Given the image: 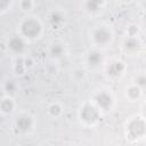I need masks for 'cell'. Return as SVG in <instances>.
<instances>
[{
	"label": "cell",
	"mask_w": 146,
	"mask_h": 146,
	"mask_svg": "<svg viewBox=\"0 0 146 146\" xmlns=\"http://www.w3.org/2000/svg\"><path fill=\"white\" fill-rule=\"evenodd\" d=\"M43 24L41 19L36 16H26L18 24V35H21L24 40L35 41L39 40L43 34Z\"/></svg>",
	"instance_id": "1"
},
{
	"label": "cell",
	"mask_w": 146,
	"mask_h": 146,
	"mask_svg": "<svg viewBox=\"0 0 146 146\" xmlns=\"http://www.w3.org/2000/svg\"><path fill=\"white\" fill-rule=\"evenodd\" d=\"M124 135L130 143H138L146 136V121L143 115H135L127 120Z\"/></svg>",
	"instance_id": "2"
},
{
	"label": "cell",
	"mask_w": 146,
	"mask_h": 146,
	"mask_svg": "<svg viewBox=\"0 0 146 146\" xmlns=\"http://www.w3.org/2000/svg\"><path fill=\"white\" fill-rule=\"evenodd\" d=\"M90 40L95 49H106L114 40V32L110 25L100 24L92 29L90 33Z\"/></svg>",
	"instance_id": "3"
},
{
	"label": "cell",
	"mask_w": 146,
	"mask_h": 146,
	"mask_svg": "<svg viewBox=\"0 0 146 146\" xmlns=\"http://www.w3.org/2000/svg\"><path fill=\"white\" fill-rule=\"evenodd\" d=\"M103 113L89 100L83 103L78 110L79 121L84 127H96L102 120Z\"/></svg>",
	"instance_id": "4"
},
{
	"label": "cell",
	"mask_w": 146,
	"mask_h": 146,
	"mask_svg": "<svg viewBox=\"0 0 146 146\" xmlns=\"http://www.w3.org/2000/svg\"><path fill=\"white\" fill-rule=\"evenodd\" d=\"M103 114L108 113L114 108L115 99L111 90L108 89H99L94 92L91 100H90Z\"/></svg>",
	"instance_id": "5"
},
{
	"label": "cell",
	"mask_w": 146,
	"mask_h": 146,
	"mask_svg": "<svg viewBox=\"0 0 146 146\" xmlns=\"http://www.w3.org/2000/svg\"><path fill=\"white\" fill-rule=\"evenodd\" d=\"M35 127V119L29 113H22L14 121V130L18 135L30 133Z\"/></svg>",
	"instance_id": "6"
},
{
	"label": "cell",
	"mask_w": 146,
	"mask_h": 146,
	"mask_svg": "<svg viewBox=\"0 0 146 146\" xmlns=\"http://www.w3.org/2000/svg\"><path fill=\"white\" fill-rule=\"evenodd\" d=\"M6 46H7V49L11 54L16 55V57L17 56H24L25 51H26V48H27V41L24 40L21 35L16 34V35L10 36L7 40Z\"/></svg>",
	"instance_id": "7"
},
{
	"label": "cell",
	"mask_w": 146,
	"mask_h": 146,
	"mask_svg": "<svg viewBox=\"0 0 146 146\" xmlns=\"http://www.w3.org/2000/svg\"><path fill=\"white\" fill-rule=\"evenodd\" d=\"M125 71H127V65L121 59H114V60L110 62L105 68V73H106L107 78L113 79V80L121 78Z\"/></svg>",
	"instance_id": "8"
},
{
	"label": "cell",
	"mask_w": 146,
	"mask_h": 146,
	"mask_svg": "<svg viewBox=\"0 0 146 146\" xmlns=\"http://www.w3.org/2000/svg\"><path fill=\"white\" fill-rule=\"evenodd\" d=\"M141 47L143 43L139 36H125L122 41V49L129 56L137 55L140 51Z\"/></svg>",
	"instance_id": "9"
},
{
	"label": "cell",
	"mask_w": 146,
	"mask_h": 146,
	"mask_svg": "<svg viewBox=\"0 0 146 146\" xmlns=\"http://www.w3.org/2000/svg\"><path fill=\"white\" fill-rule=\"evenodd\" d=\"M48 22H49V25L51 26V29L59 30L65 25L66 15H65V13L63 10L55 9V10L50 11V14L48 16Z\"/></svg>",
	"instance_id": "10"
},
{
	"label": "cell",
	"mask_w": 146,
	"mask_h": 146,
	"mask_svg": "<svg viewBox=\"0 0 146 146\" xmlns=\"http://www.w3.org/2000/svg\"><path fill=\"white\" fill-rule=\"evenodd\" d=\"M106 5H107V2L104 0H87V1L82 2V9L88 15L94 16V15L99 14Z\"/></svg>",
	"instance_id": "11"
},
{
	"label": "cell",
	"mask_w": 146,
	"mask_h": 146,
	"mask_svg": "<svg viewBox=\"0 0 146 146\" xmlns=\"http://www.w3.org/2000/svg\"><path fill=\"white\" fill-rule=\"evenodd\" d=\"M86 63L90 68H98L104 63V57L102 51L95 48L89 50L86 56Z\"/></svg>",
	"instance_id": "12"
},
{
	"label": "cell",
	"mask_w": 146,
	"mask_h": 146,
	"mask_svg": "<svg viewBox=\"0 0 146 146\" xmlns=\"http://www.w3.org/2000/svg\"><path fill=\"white\" fill-rule=\"evenodd\" d=\"M16 100L13 96H5L0 100V113L2 115H10L16 110Z\"/></svg>",
	"instance_id": "13"
},
{
	"label": "cell",
	"mask_w": 146,
	"mask_h": 146,
	"mask_svg": "<svg viewBox=\"0 0 146 146\" xmlns=\"http://www.w3.org/2000/svg\"><path fill=\"white\" fill-rule=\"evenodd\" d=\"M143 89H140L138 86H136L135 83H131L129 84L127 88H125V98L129 100V102H137L143 96Z\"/></svg>",
	"instance_id": "14"
},
{
	"label": "cell",
	"mask_w": 146,
	"mask_h": 146,
	"mask_svg": "<svg viewBox=\"0 0 146 146\" xmlns=\"http://www.w3.org/2000/svg\"><path fill=\"white\" fill-rule=\"evenodd\" d=\"M66 49L65 46L60 42H52L49 46V55L52 59H60L65 56Z\"/></svg>",
	"instance_id": "15"
},
{
	"label": "cell",
	"mask_w": 146,
	"mask_h": 146,
	"mask_svg": "<svg viewBox=\"0 0 146 146\" xmlns=\"http://www.w3.org/2000/svg\"><path fill=\"white\" fill-rule=\"evenodd\" d=\"M24 56H17L13 64V71L17 76H23L27 72V68L24 65Z\"/></svg>",
	"instance_id": "16"
},
{
	"label": "cell",
	"mask_w": 146,
	"mask_h": 146,
	"mask_svg": "<svg viewBox=\"0 0 146 146\" xmlns=\"http://www.w3.org/2000/svg\"><path fill=\"white\" fill-rule=\"evenodd\" d=\"M47 112H48V115L51 116V117H59L62 114H63V107L59 103H51L48 108H47Z\"/></svg>",
	"instance_id": "17"
},
{
	"label": "cell",
	"mask_w": 146,
	"mask_h": 146,
	"mask_svg": "<svg viewBox=\"0 0 146 146\" xmlns=\"http://www.w3.org/2000/svg\"><path fill=\"white\" fill-rule=\"evenodd\" d=\"M2 89H3V91H5V94H6L7 96H13V95L17 91L18 86H17V83H16L15 81L8 80V81H6V83H5V86H3Z\"/></svg>",
	"instance_id": "18"
},
{
	"label": "cell",
	"mask_w": 146,
	"mask_h": 146,
	"mask_svg": "<svg viewBox=\"0 0 146 146\" xmlns=\"http://www.w3.org/2000/svg\"><path fill=\"white\" fill-rule=\"evenodd\" d=\"M18 7L24 11H30V10L34 9L35 1H33V0H22V1L18 2Z\"/></svg>",
	"instance_id": "19"
},
{
	"label": "cell",
	"mask_w": 146,
	"mask_h": 146,
	"mask_svg": "<svg viewBox=\"0 0 146 146\" xmlns=\"http://www.w3.org/2000/svg\"><path fill=\"white\" fill-rule=\"evenodd\" d=\"M132 83H135L136 86H138L140 89L144 90V89H145V86H146V75H145V73H139V74H137Z\"/></svg>",
	"instance_id": "20"
},
{
	"label": "cell",
	"mask_w": 146,
	"mask_h": 146,
	"mask_svg": "<svg viewBox=\"0 0 146 146\" xmlns=\"http://www.w3.org/2000/svg\"><path fill=\"white\" fill-rule=\"evenodd\" d=\"M14 6V1H9V0H0V15H3L6 13H8L11 7Z\"/></svg>",
	"instance_id": "21"
},
{
	"label": "cell",
	"mask_w": 146,
	"mask_h": 146,
	"mask_svg": "<svg viewBox=\"0 0 146 146\" xmlns=\"http://www.w3.org/2000/svg\"><path fill=\"white\" fill-rule=\"evenodd\" d=\"M125 33L127 36H139V26L136 24H130L129 26H127Z\"/></svg>",
	"instance_id": "22"
},
{
	"label": "cell",
	"mask_w": 146,
	"mask_h": 146,
	"mask_svg": "<svg viewBox=\"0 0 146 146\" xmlns=\"http://www.w3.org/2000/svg\"><path fill=\"white\" fill-rule=\"evenodd\" d=\"M23 58H24V65H25V67L27 68V71L34 66L35 63H34V59H33L31 56H27V55H26V56H24Z\"/></svg>",
	"instance_id": "23"
},
{
	"label": "cell",
	"mask_w": 146,
	"mask_h": 146,
	"mask_svg": "<svg viewBox=\"0 0 146 146\" xmlns=\"http://www.w3.org/2000/svg\"><path fill=\"white\" fill-rule=\"evenodd\" d=\"M74 76H75V78H79V79H82V78L84 76V71L81 70V68L76 70V71L74 72Z\"/></svg>",
	"instance_id": "24"
},
{
	"label": "cell",
	"mask_w": 146,
	"mask_h": 146,
	"mask_svg": "<svg viewBox=\"0 0 146 146\" xmlns=\"http://www.w3.org/2000/svg\"><path fill=\"white\" fill-rule=\"evenodd\" d=\"M41 146H50V145H49V144H42Z\"/></svg>",
	"instance_id": "25"
}]
</instances>
